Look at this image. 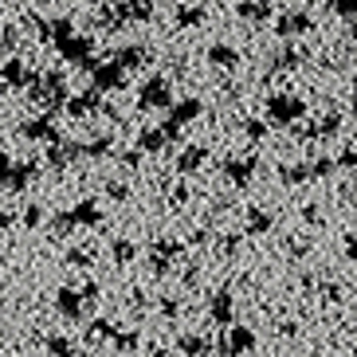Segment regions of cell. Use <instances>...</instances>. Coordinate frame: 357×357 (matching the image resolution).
Masks as SVG:
<instances>
[{"label":"cell","instance_id":"1","mask_svg":"<svg viewBox=\"0 0 357 357\" xmlns=\"http://www.w3.org/2000/svg\"><path fill=\"white\" fill-rule=\"evenodd\" d=\"M71 346H75L71 337H59V334L47 337V354H52V357H71V354H75Z\"/></svg>","mask_w":357,"mask_h":357}]
</instances>
